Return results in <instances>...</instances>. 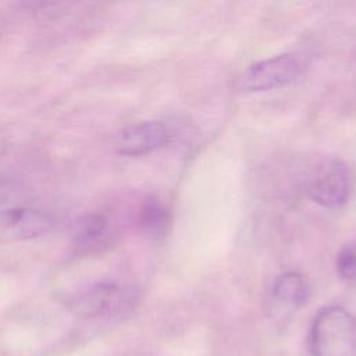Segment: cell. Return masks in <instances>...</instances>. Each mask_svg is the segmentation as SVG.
<instances>
[{"mask_svg":"<svg viewBox=\"0 0 356 356\" xmlns=\"http://www.w3.org/2000/svg\"><path fill=\"white\" fill-rule=\"evenodd\" d=\"M110 235L108 220L100 213H90L81 217L74 231V246L78 252L90 253L100 250Z\"/></svg>","mask_w":356,"mask_h":356,"instance_id":"obj_7","label":"cell"},{"mask_svg":"<svg viewBox=\"0 0 356 356\" xmlns=\"http://www.w3.org/2000/svg\"><path fill=\"white\" fill-rule=\"evenodd\" d=\"M273 295L280 302L298 307L307 302L309 286L303 275L298 271H285L275 278Z\"/></svg>","mask_w":356,"mask_h":356,"instance_id":"obj_9","label":"cell"},{"mask_svg":"<svg viewBox=\"0 0 356 356\" xmlns=\"http://www.w3.org/2000/svg\"><path fill=\"white\" fill-rule=\"evenodd\" d=\"M168 139L170 132L161 121H139L120 132L115 147L122 156L138 157L163 147Z\"/></svg>","mask_w":356,"mask_h":356,"instance_id":"obj_5","label":"cell"},{"mask_svg":"<svg viewBox=\"0 0 356 356\" xmlns=\"http://www.w3.org/2000/svg\"><path fill=\"white\" fill-rule=\"evenodd\" d=\"M335 267L342 280L356 281V241L338 253Z\"/></svg>","mask_w":356,"mask_h":356,"instance_id":"obj_10","label":"cell"},{"mask_svg":"<svg viewBox=\"0 0 356 356\" xmlns=\"http://www.w3.org/2000/svg\"><path fill=\"white\" fill-rule=\"evenodd\" d=\"M313 356H356V317L341 306L321 309L307 338Z\"/></svg>","mask_w":356,"mask_h":356,"instance_id":"obj_1","label":"cell"},{"mask_svg":"<svg viewBox=\"0 0 356 356\" xmlns=\"http://www.w3.org/2000/svg\"><path fill=\"white\" fill-rule=\"evenodd\" d=\"M171 217L168 210L156 197H147L138 214V224L140 229L152 239L163 238L170 228Z\"/></svg>","mask_w":356,"mask_h":356,"instance_id":"obj_8","label":"cell"},{"mask_svg":"<svg viewBox=\"0 0 356 356\" xmlns=\"http://www.w3.org/2000/svg\"><path fill=\"white\" fill-rule=\"evenodd\" d=\"M350 172L338 159L314 177L309 186V197L323 207H339L348 202L350 195Z\"/></svg>","mask_w":356,"mask_h":356,"instance_id":"obj_4","label":"cell"},{"mask_svg":"<svg viewBox=\"0 0 356 356\" xmlns=\"http://www.w3.org/2000/svg\"><path fill=\"white\" fill-rule=\"evenodd\" d=\"M299 74L292 54H280L252 64L243 75L242 86L250 92L271 90L291 83Z\"/></svg>","mask_w":356,"mask_h":356,"instance_id":"obj_3","label":"cell"},{"mask_svg":"<svg viewBox=\"0 0 356 356\" xmlns=\"http://www.w3.org/2000/svg\"><path fill=\"white\" fill-rule=\"evenodd\" d=\"M15 186L11 181L0 177V206L8 203L15 193Z\"/></svg>","mask_w":356,"mask_h":356,"instance_id":"obj_11","label":"cell"},{"mask_svg":"<svg viewBox=\"0 0 356 356\" xmlns=\"http://www.w3.org/2000/svg\"><path fill=\"white\" fill-rule=\"evenodd\" d=\"M54 218L36 207H13L0 214V227L14 239L26 241L44 235L51 229Z\"/></svg>","mask_w":356,"mask_h":356,"instance_id":"obj_6","label":"cell"},{"mask_svg":"<svg viewBox=\"0 0 356 356\" xmlns=\"http://www.w3.org/2000/svg\"><path fill=\"white\" fill-rule=\"evenodd\" d=\"M132 300L129 289L114 281H99L78 296L75 307L88 317H108L125 312Z\"/></svg>","mask_w":356,"mask_h":356,"instance_id":"obj_2","label":"cell"}]
</instances>
